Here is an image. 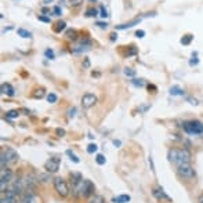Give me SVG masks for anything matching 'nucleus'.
<instances>
[{
    "label": "nucleus",
    "instance_id": "1",
    "mask_svg": "<svg viewBox=\"0 0 203 203\" xmlns=\"http://www.w3.org/2000/svg\"><path fill=\"white\" fill-rule=\"evenodd\" d=\"M177 173L181 178L187 181H191L195 178V170H193L191 163H182L180 166H177Z\"/></svg>",
    "mask_w": 203,
    "mask_h": 203
},
{
    "label": "nucleus",
    "instance_id": "2",
    "mask_svg": "<svg viewBox=\"0 0 203 203\" xmlns=\"http://www.w3.org/2000/svg\"><path fill=\"white\" fill-rule=\"evenodd\" d=\"M184 130L188 134H193V135H201L203 134V123L198 122V120H189V122L184 123Z\"/></svg>",
    "mask_w": 203,
    "mask_h": 203
},
{
    "label": "nucleus",
    "instance_id": "3",
    "mask_svg": "<svg viewBox=\"0 0 203 203\" xmlns=\"http://www.w3.org/2000/svg\"><path fill=\"white\" fill-rule=\"evenodd\" d=\"M53 182H54V189L57 191L58 195L62 196V198L68 196V193H69V188H68V184H66V181L64 180V178L55 177L54 180H53Z\"/></svg>",
    "mask_w": 203,
    "mask_h": 203
},
{
    "label": "nucleus",
    "instance_id": "4",
    "mask_svg": "<svg viewBox=\"0 0 203 203\" xmlns=\"http://www.w3.org/2000/svg\"><path fill=\"white\" fill-rule=\"evenodd\" d=\"M94 184L90 180H83L82 181V187H80V196H84V198H89L94 193Z\"/></svg>",
    "mask_w": 203,
    "mask_h": 203
},
{
    "label": "nucleus",
    "instance_id": "5",
    "mask_svg": "<svg viewBox=\"0 0 203 203\" xmlns=\"http://www.w3.org/2000/svg\"><path fill=\"white\" fill-rule=\"evenodd\" d=\"M182 163H191V154L188 149H177V159H176V164L180 166Z\"/></svg>",
    "mask_w": 203,
    "mask_h": 203
},
{
    "label": "nucleus",
    "instance_id": "6",
    "mask_svg": "<svg viewBox=\"0 0 203 203\" xmlns=\"http://www.w3.org/2000/svg\"><path fill=\"white\" fill-rule=\"evenodd\" d=\"M60 158L54 156V158H50L49 160L46 162L44 164V169L47 170L49 173H57L58 169H60Z\"/></svg>",
    "mask_w": 203,
    "mask_h": 203
},
{
    "label": "nucleus",
    "instance_id": "7",
    "mask_svg": "<svg viewBox=\"0 0 203 203\" xmlns=\"http://www.w3.org/2000/svg\"><path fill=\"white\" fill-rule=\"evenodd\" d=\"M152 195L160 202H171V198L160 187H154L152 188Z\"/></svg>",
    "mask_w": 203,
    "mask_h": 203
},
{
    "label": "nucleus",
    "instance_id": "8",
    "mask_svg": "<svg viewBox=\"0 0 203 203\" xmlns=\"http://www.w3.org/2000/svg\"><path fill=\"white\" fill-rule=\"evenodd\" d=\"M95 102H97V97L91 93H86L83 97H82V105H83V108H86V109L94 107Z\"/></svg>",
    "mask_w": 203,
    "mask_h": 203
},
{
    "label": "nucleus",
    "instance_id": "9",
    "mask_svg": "<svg viewBox=\"0 0 203 203\" xmlns=\"http://www.w3.org/2000/svg\"><path fill=\"white\" fill-rule=\"evenodd\" d=\"M22 203H40L39 198L33 193L32 189H25L23 192V196H22Z\"/></svg>",
    "mask_w": 203,
    "mask_h": 203
},
{
    "label": "nucleus",
    "instance_id": "10",
    "mask_svg": "<svg viewBox=\"0 0 203 203\" xmlns=\"http://www.w3.org/2000/svg\"><path fill=\"white\" fill-rule=\"evenodd\" d=\"M4 155H6V159H7L8 163H15V162H18V159H19L18 152H17L15 149H13V148H7V149H6Z\"/></svg>",
    "mask_w": 203,
    "mask_h": 203
},
{
    "label": "nucleus",
    "instance_id": "11",
    "mask_svg": "<svg viewBox=\"0 0 203 203\" xmlns=\"http://www.w3.org/2000/svg\"><path fill=\"white\" fill-rule=\"evenodd\" d=\"M91 49V42L90 40H83V42L80 43L79 46H76L75 49H73V53H83V51H89Z\"/></svg>",
    "mask_w": 203,
    "mask_h": 203
},
{
    "label": "nucleus",
    "instance_id": "12",
    "mask_svg": "<svg viewBox=\"0 0 203 203\" xmlns=\"http://www.w3.org/2000/svg\"><path fill=\"white\" fill-rule=\"evenodd\" d=\"M141 22V18H134L133 21H129L126 23H120V25H116V29L117 31H125V29H129V28H133L134 25Z\"/></svg>",
    "mask_w": 203,
    "mask_h": 203
},
{
    "label": "nucleus",
    "instance_id": "13",
    "mask_svg": "<svg viewBox=\"0 0 203 203\" xmlns=\"http://www.w3.org/2000/svg\"><path fill=\"white\" fill-rule=\"evenodd\" d=\"M2 93L6 94V95H8V97H13L14 94H15V90H14V87L11 86L10 83H3L2 84Z\"/></svg>",
    "mask_w": 203,
    "mask_h": 203
},
{
    "label": "nucleus",
    "instance_id": "14",
    "mask_svg": "<svg viewBox=\"0 0 203 203\" xmlns=\"http://www.w3.org/2000/svg\"><path fill=\"white\" fill-rule=\"evenodd\" d=\"M13 177H14V173L11 171V170H8V169H3L2 170V181L8 182V181L13 180Z\"/></svg>",
    "mask_w": 203,
    "mask_h": 203
},
{
    "label": "nucleus",
    "instance_id": "15",
    "mask_svg": "<svg viewBox=\"0 0 203 203\" xmlns=\"http://www.w3.org/2000/svg\"><path fill=\"white\" fill-rule=\"evenodd\" d=\"M112 202L113 203H127V202H130V196L129 195H119V196H116V198H113Z\"/></svg>",
    "mask_w": 203,
    "mask_h": 203
},
{
    "label": "nucleus",
    "instance_id": "16",
    "mask_svg": "<svg viewBox=\"0 0 203 203\" xmlns=\"http://www.w3.org/2000/svg\"><path fill=\"white\" fill-rule=\"evenodd\" d=\"M65 28H66V23L65 22H64V21H58L54 26H53V31H54L55 33H60V32L64 31Z\"/></svg>",
    "mask_w": 203,
    "mask_h": 203
},
{
    "label": "nucleus",
    "instance_id": "17",
    "mask_svg": "<svg viewBox=\"0 0 203 203\" xmlns=\"http://www.w3.org/2000/svg\"><path fill=\"white\" fill-rule=\"evenodd\" d=\"M169 93L171 94V95H182V94H184V90H182L180 86H171Z\"/></svg>",
    "mask_w": 203,
    "mask_h": 203
},
{
    "label": "nucleus",
    "instance_id": "18",
    "mask_svg": "<svg viewBox=\"0 0 203 203\" xmlns=\"http://www.w3.org/2000/svg\"><path fill=\"white\" fill-rule=\"evenodd\" d=\"M87 203H105V199H104V196H101V195H94L89 199Z\"/></svg>",
    "mask_w": 203,
    "mask_h": 203
},
{
    "label": "nucleus",
    "instance_id": "19",
    "mask_svg": "<svg viewBox=\"0 0 203 203\" xmlns=\"http://www.w3.org/2000/svg\"><path fill=\"white\" fill-rule=\"evenodd\" d=\"M17 33H18L21 37H23V39H31V37H32L31 32H28L26 29H23V28H19L18 31H17Z\"/></svg>",
    "mask_w": 203,
    "mask_h": 203
},
{
    "label": "nucleus",
    "instance_id": "20",
    "mask_svg": "<svg viewBox=\"0 0 203 203\" xmlns=\"http://www.w3.org/2000/svg\"><path fill=\"white\" fill-rule=\"evenodd\" d=\"M66 37L69 40H76L78 39V32L75 29H69V31H66Z\"/></svg>",
    "mask_w": 203,
    "mask_h": 203
},
{
    "label": "nucleus",
    "instance_id": "21",
    "mask_svg": "<svg viewBox=\"0 0 203 203\" xmlns=\"http://www.w3.org/2000/svg\"><path fill=\"white\" fill-rule=\"evenodd\" d=\"M192 40H193L192 35H185V36H182V39H181V44L188 46V44H191V42H192Z\"/></svg>",
    "mask_w": 203,
    "mask_h": 203
},
{
    "label": "nucleus",
    "instance_id": "22",
    "mask_svg": "<svg viewBox=\"0 0 203 203\" xmlns=\"http://www.w3.org/2000/svg\"><path fill=\"white\" fill-rule=\"evenodd\" d=\"M123 72H125V75L127 76V78H134L135 76V70L133 69V68H125Z\"/></svg>",
    "mask_w": 203,
    "mask_h": 203
},
{
    "label": "nucleus",
    "instance_id": "23",
    "mask_svg": "<svg viewBox=\"0 0 203 203\" xmlns=\"http://www.w3.org/2000/svg\"><path fill=\"white\" fill-rule=\"evenodd\" d=\"M57 99H58V97H57V94H54V93H50L49 95H47V101H49L50 104H54V102H57Z\"/></svg>",
    "mask_w": 203,
    "mask_h": 203
},
{
    "label": "nucleus",
    "instance_id": "24",
    "mask_svg": "<svg viewBox=\"0 0 203 203\" xmlns=\"http://www.w3.org/2000/svg\"><path fill=\"white\" fill-rule=\"evenodd\" d=\"M66 155L70 158V160H73V162H75V163H79V162H80V160H79V158L76 156V155L73 154V152L70 151V149H68V151H66Z\"/></svg>",
    "mask_w": 203,
    "mask_h": 203
},
{
    "label": "nucleus",
    "instance_id": "25",
    "mask_svg": "<svg viewBox=\"0 0 203 203\" xmlns=\"http://www.w3.org/2000/svg\"><path fill=\"white\" fill-rule=\"evenodd\" d=\"M95 162H97L98 164H105L107 159H105L104 155H97V156H95Z\"/></svg>",
    "mask_w": 203,
    "mask_h": 203
},
{
    "label": "nucleus",
    "instance_id": "26",
    "mask_svg": "<svg viewBox=\"0 0 203 203\" xmlns=\"http://www.w3.org/2000/svg\"><path fill=\"white\" fill-rule=\"evenodd\" d=\"M18 111H8L7 113H6V116L8 117V119H14V117H17L18 116Z\"/></svg>",
    "mask_w": 203,
    "mask_h": 203
},
{
    "label": "nucleus",
    "instance_id": "27",
    "mask_svg": "<svg viewBox=\"0 0 203 203\" xmlns=\"http://www.w3.org/2000/svg\"><path fill=\"white\" fill-rule=\"evenodd\" d=\"M33 97H35V98H43V97H44V89L36 90V93L33 94Z\"/></svg>",
    "mask_w": 203,
    "mask_h": 203
},
{
    "label": "nucleus",
    "instance_id": "28",
    "mask_svg": "<svg viewBox=\"0 0 203 203\" xmlns=\"http://www.w3.org/2000/svg\"><path fill=\"white\" fill-rule=\"evenodd\" d=\"M131 82H133V84L134 86H137V87H142L144 84H145L144 83V79H133Z\"/></svg>",
    "mask_w": 203,
    "mask_h": 203
},
{
    "label": "nucleus",
    "instance_id": "29",
    "mask_svg": "<svg viewBox=\"0 0 203 203\" xmlns=\"http://www.w3.org/2000/svg\"><path fill=\"white\" fill-rule=\"evenodd\" d=\"M97 145L95 144H90L89 146H87V152H89V154H94V152H97Z\"/></svg>",
    "mask_w": 203,
    "mask_h": 203
},
{
    "label": "nucleus",
    "instance_id": "30",
    "mask_svg": "<svg viewBox=\"0 0 203 203\" xmlns=\"http://www.w3.org/2000/svg\"><path fill=\"white\" fill-rule=\"evenodd\" d=\"M86 15L87 17H95L97 15V10L95 8H89V10L86 11Z\"/></svg>",
    "mask_w": 203,
    "mask_h": 203
},
{
    "label": "nucleus",
    "instance_id": "31",
    "mask_svg": "<svg viewBox=\"0 0 203 203\" xmlns=\"http://www.w3.org/2000/svg\"><path fill=\"white\" fill-rule=\"evenodd\" d=\"M76 116V108H70V109H68V117L69 119H72V117Z\"/></svg>",
    "mask_w": 203,
    "mask_h": 203
},
{
    "label": "nucleus",
    "instance_id": "32",
    "mask_svg": "<svg viewBox=\"0 0 203 203\" xmlns=\"http://www.w3.org/2000/svg\"><path fill=\"white\" fill-rule=\"evenodd\" d=\"M44 54H46V57H47V58H50V60H53V58H54V51H53V50H50V49H47V50H46Z\"/></svg>",
    "mask_w": 203,
    "mask_h": 203
},
{
    "label": "nucleus",
    "instance_id": "33",
    "mask_svg": "<svg viewBox=\"0 0 203 203\" xmlns=\"http://www.w3.org/2000/svg\"><path fill=\"white\" fill-rule=\"evenodd\" d=\"M99 11H101V14H99V15H101L102 18H105V17H108V11H107V8H105L104 6H101V7H99Z\"/></svg>",
    "mask_w": 203,
    "mask_h": 203
},
{
    "label": "nucleus",
    "instance_id": "34",
    "mask_svg": "<svg viewBox=\"0 0 203 203\" xmlns=\"http://www.w3.org/2000/svg\"><path fill=\"white\" fill-rule=\"evenodd\" d=\"M53 13H54V15H61V14H62V10H61V7L55 6V7L53 8Z\"/></svg>",
    "mask_w": 203,
    "mask_h": 203
},
{
    "label": "nucleus",
    "instance_id": "35",
    "mask_svg": "<svg viewBox=\"0 0 203 203\" xmlns=\"http://www.w3.org/2000/svg\"><path fill=\"white\" fill-rule=\"evenodd\" d=\"M37 19H39V21H42V22H47V23H50V18H49V17L39 15V17H37Z\"/></svg>",
    "mask_w": 203,
    "mask_h": 203
},
{
    "label": "nucleus",
    "instance_id": "36",
    "mask_svg": "<svg viewBox=\"0 0 203 203\" xmlns=\"http://www.w3.org/2000/svg\"><path fill=\"white\" fill-rule=\"evenodd\" d=\"M6 184H7L6 181H2V180H0V189H2V193L6 192Z\"/></svg>",
    "mask_w": 203,
    "mask_h": 203
},
{
    "label": "nucleus",
    "instance_id": "37",
    "mask_svg": "<svg viewBox=\"0 0 203 203\" xmlns=\"http://www.w3.org/2000/svg\"><path fill=\"white\" fill-rule=\"evenodd\" d=\"M135 36L140 37V39H142V37L145 36V32H144V31H137V32H135Z\"/></svg>",
    "mask_w": 203,
    "mask_h": 203
},
{
    "label": "nucleus",
    "instance_id": "38",
    "mask_svg": "<svg viewBox=\"0 0 203 203\" xmlns=\"http://www.w3.org/2000/svg\"><path fill=\"white\" fill-rule=\"evenodd\" d=\"M57 134L60 135V137H64V135H65V130H62V129H57Z\"/></svg>",
    "mask_w": 203,
    "mask_h": 203
},
{
    "label": "nucleus",
    "instance_id": "39",
    "mask_svg": "<svg viewBox=\"0 0 203 203\" xmlns=\"http://www.w3.org/2000/svg\"><path fill=\"white\" fill-rule=\"evenodd\" d=\"M97 25H98L99 28H107L108 23H107V22H97Z\"/></svg>",
    "mask_w": 203,
    "mask_h": 203
},
{
    "label": "nucleus",
    "instance_id": "40",
    "mask_svg": "<svg viewBox=\"0 0 203 203\" xmlns=\"http://www.w3.org/2000/svg\"><path fill=\"white\" fill-rule=\"evenodd\" d=\"M198 62H199V60H198V58H195V60H191L189 61V65H196Z\"/></svg>",
    "mask_w": 203,
    "mask_h": 203
},
{
    "label": "nucleus",
    "instance_id": "41",
    "mask_svg": "<svg viewBox=\"0 0 203 203\" xmlns=\"http://www.w3.org/2000/svg\"><path fill=\"white\" fill-rule=\"evenodd\" d=\"M109 36H111V40H112V42H115V40L117 39V35L116 33H111Z\"/></svg>",
    "mask_w": 203,
    "mask_h": 203
},
{
    "label": "nucleus",
    "instance_id": "42",
    "mask_svg": "<svg viewBox=\"0 0 203 203\" xmlns=\"http://www.w3.org/2000/svg\"><path fill=\"white\" fill-rule=\"evenodd\" d=\"M198 201H199V203H203V193H201V195H199Z\"/></svg>",
    "mask_w": 203,
    "mask_h": 203
},
{
    "label": "nucleus",
    "instance_id": "43",
    "mask_svg": "<svg viewBox=\"0 0 203 203\" xmlns=\"http://www.w3.org/2000/svg\"><path fill=\"white\" fill-rule=\"evenodd\" d=\"M51 2H53V0H43V3H44V4H50Z\"/></svg>",
    "mask_w": 203,
    "mask_h": 203
},
{
    "label": "nucleus",
    "instance_id": "44",
    "mask_svg": "<svg viewBox=\"0 0 203 203\" xmlns=\"http://www.w3.org/2000/svg\"><path fill=\"white\" fill-rule=\"evenodd\" d=\"M2 203H10V201H7L6 198H3V199H2Z\"/></svg>",
    "mask_w": 203,
    "mask_h": 203
},
{
    "label": "nucleus",
    "instance_id": "45",
    "mask_svg": "<svg viewBox=\"0 0 203 203\" xmlns=\"http://www.w3.org/2000/svg\"><path fill=\"white\" fill-rule=\"evenodd\" d=\"M90 65V62H89V60H86V62H84V66H89Z\"/></svg>",
    "mask_w": 203,
    "mask_h": 203
},
{
    "label": "nucleus",
    "instance_id": "46",
    "mask_svg": "<svg viewBox=\"0 0 203 203\" xmlns=\"http://www.w3.org/2000/svg\"><path fill=\"white\" fill-rule=\"evenodd\" d=\"M73 2H76V0H70V3H73Z\"/></svg>",
    "mask_w": 203,
    "mask_h": 203
},
{
    "label": "nucleus",
    "instance_id": "47",
    "mask_svg": "<svg viewBox=\"0 0 203 203\" xmlns=\"http://www.w3.org/2000/svg\"><path fill=\"white\" fill-rule=\"evenodd\" d=\"M90 2H97V0H90Z\"/></svg>",
    "mask_w": 203,
    "mask_h": 203
}]
</instances>
